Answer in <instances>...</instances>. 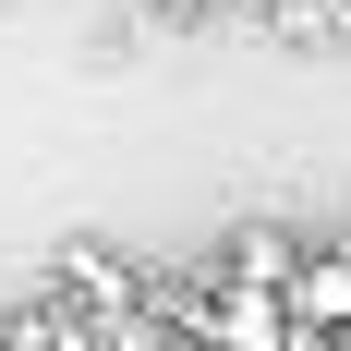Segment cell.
<instances>
[{
	"mask_svg": "<svg viewBox=\"0 0 351 351\" xmlns=\"http://www.w3.org/2000/svg\"><path fill=\"white\" fill-rule=\"evenodd\" d=\"M218 279H254V291H291V279H303V243H291L279 218H254V230H230V254H218Z\"/></svg>",
	"mask_w": 351,
	"mask_h": 351,
	"instance_id": "cell-3",
	"label": "cell"
},
{
	"mask_svg": "<svg viewBox=\"0 0 351 351\" xmlns=\"http://www.w3.org/2000/svg\"><path fill=\"white\" fill-rule=\"evenodd\" d=\"M291 327H351V243H303V279H291Z\"/></svg>",
	"mask_w": 351,
	"mask_h": 351,
	"instance_id": "cell-2",
	"label": "cell"
},
{
	"mask_svg": "<svg viewBox=\"0 0 351 351\" xmlns=\"http://www.w3.org/2000/svg\"><path fill=\"white\" fill-rule=\"evenodd\" d=\"M49 291H61L73 315H97V327H134L145 303H158V279H145L134 254H109V243H73V254H61V279H49Z\"/></svg>",
	"mask_w": 351,
	"mask_h": 351,
	"instance_id": "cell-1",
	"label": "cell"
}]
</instances>
